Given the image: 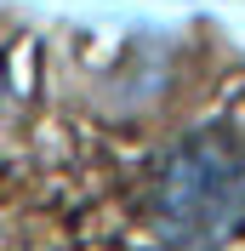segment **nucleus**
Returning a JSON list of instances; mask_svg holds the SVG:
<instances>
[{
	"label": "nucleus",
	"mask_w": 245,
	"mask_h": 251,
	"mask_svg": "<svg viewBox=\"0 0 245 251\" xmlns=\"http://www.w3.org/2000/svg\"><path fill=\"white\" fill-rule=\"evenodd\" d=\"M148 223L166 246H217L245 223V137L194 131L148 177Z\"/></svg>",
	"instance_id": "nucleus-1"
},
{
	"label": "nucleus",
	"mask_w": 245,
	"mask_h": 251,
	"mask_svg": "<svg viewBox=\"0 0 245 251\" xmlns=\"http://www.w3.org/2000/svg\"><path fill=\"white\" fill-rule=\"evenodd\" d=\"M0 92H6V80H0Z\"/></svg>",
	"instance_id": "nucleus-2"
}]
</instances>
